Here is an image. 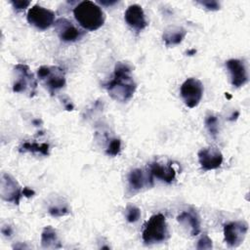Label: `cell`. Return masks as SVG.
Listing matches in <instances>:
<instances>
[{
	"instance_id": "12",
	"label": "cell",
	"mask_w": 250,
	"mask_h": 250,
	"mask_svg": "<svg viewBox=\"0 0 250 250\" xmlns=\"http://www.w3.org/2000/svg\"><path fill=\"white\" fill-rule=\"evenodd\" d=\"M124 19L126 23L137 32H140L147 25L144 10L138 4L130 5L127 8L124 14Z\"/></svg>"
},
{
	"instance_id": "4",
	"label": "cell",
	"mask_w": 250,
	"mask_h": 250,
	"mask_svg": "<svg viewBox=\"0 0 250 250\" xmlns=\"http://www.w3.org/2000/svg\"><path fill=\"white\" fill-rule=\"evenodd\" d=\"M14 93H25L29 97L36 94L37 81L34 75L29 71V67L24 63H18L14 66Z\"/></svg>"
},
{
	"instance_id": "3",
	"label": "cell",
	"mask_w": 250,
	"mask_h": 250,
	"mask_svg": "<svg viewBox=\"0 0 250 250\" xmlns=\"http://www.w3.org/2000/svg\"><path fill=\"white\" fill-rule=\"evenodd\" d=\"M168 234L166 218L163 214L158 213L152 215L146 222L142 237L146 244H153L166 240Z\"/></svg>"
},
{
	"instance_id": "30",
	"label": "cell",
	"mask_w": 250,
	"mask_h": 250,
	"mask_svg": "<svg viewBox=\"0 0 250 250\" xmlns=\"http://www.w3.org/2000/svg\"><path fill=\"white\" fill-rule=\"evenodd\" d=\"M64 107H65L66 110H72L73 109V104H71V102L67 101V103L64 102Z\"/></svg>"
},
{
	"instance_id": "28",
	"label": "cell",
	"mask_w": 250,
	"mask_h": 250,
	"mask_svg": "<svg viewBox=\"0 0 250 250\" xmlns=\"http://www.w3.org/2000/svg\"><path fill=\"white\" fill-rule=\"evenodd\" d=\"M1 231L2 233L5 235V236H11L13 230H12V228L10 226H3L2 229H1Z\"/></svg>"
},
{
	"instance_id": "6",
	"label": "cell",
	"mask_w": 250,
	"mask_h": 250,
	"mask_svg": "<svg viewBox=\"0 0 250 250\" xmlns=\"http://www.w3.org/2000/svg\"><path fill=\"white\" fill-rule=\"evenodd\" d=\"M203 85L197 78H188L181 86L180 93L185 104L193 108L198 105L203 96Z\"/></svg>"
},
{
	"instance_id": "24",
	"label": "cell",
	"mask_w": 250,
	"mask_h": 250,
	"mask_svg": "<svg viewBox=\"0 0 250 250\" xmlns=\"http://www.w3.org/2000/svg\"><path fill=\"white\" fill-rule=\"evenodd\" d=\"M198 4L203 6L209 11H218L220 10V3L215 1V0H203V1H198Z\"/></svg>"
},
{
	"instance_id": "21",
	"label": "cell",
	"mask_w": 250,
	"mask_h": 250,
	"mask_svg": "<svg viewBox=\"0 0 250 250\" xmlns=\"http://www.w3.org/2000/svg\"><path fill=\"white\" fill-rule=\"evenodd\" d=\"M126 220L129 223H136L141 217V210L135 205H127L126 207Z\"/></svg>"
},
{
	"instance_id": "20",
	"label": "cell",
	"mask_w": 250,
	"mask_h": 250,
	"mask_svg": "<svg viewBox=\"0 0 250 250\" xmlns=\"http://www.w3.org/2000/svg\"><path fill=\"white\" fill-rule=\"evenodd\" d=\"M205 126H206L209 134L213 138H216V136L218 134V118H217V116H215L213 114L206 116Z\"/></svg>"
},
{
	"instance_id": "14",
	"label": "cell",
	"mask_w": 250,
	"mask_h": 250,
	"mask_svg": "<svg viewBox=\"0 0 250 250\" xmlns=\"http://www.w3.org/2000/svg\"><path fill=\"white\" fill-rule=\"evenodd\" d=\"M177 221L190 235L194 236L200 232V218L194 209L183 211L178 215Z\"/></svg>"
},
{
	"instance_id": "17",
	"label": "cell",
	"mask_w": 250,
	"mask_h": 250,
	"mask_svg": "<svg viewBox=\"0 0 250 250\" xmlns=\"http://www.w3.org/2000/svg\"><path fill=\"white\" fill-rule=\"evenodd\" d=\"M187 35V30L182 26H168L162 35V39L167 47L180 44Z\"/></svg>"
},
{
	"instance_id": "32",
	"label": "cell",
	"mask_w": 250,
	"mask_h": 250,
	"mask_svg": "<svg viewBox=\"0 0 250 250\" xmlns=\"http://www.w3.org/2000/svg\"><path fill=\"white\" fill-rule=\"evenodd\" d=\"M195 53H196V50H195V49H191V50H188V51L187 52V54H188V56H192V55H195Z\"/></svg>"
},
{
	"instance_id": "15",
	"label": "cell",
	"mask_w": 250,
	"mask_h": 250,
	"mask_svg": "<svg viewBox=\"0 0 250 250\" xmlns=\"http://www.w3.org/2000/svg\"><path fill=\"white\" fill-rule=\"evenodd\" d=\"M55 29L62 41L73 42L81 36L80 31L67 19L61 18L55 22Z\"/></svg>"
},
{
	"instance_id": "13",
	"label": "cell",
	"mask_w": 250,
	"mask_h": 250,
	"mask_svg": "<svg viewBox=\"0 0 250 250\" xmlns=\"http://www.w3.org/2000/svg\"><path fill=\"white\" fill-rule=\"evenodd\" d=\"M153 176L150 172L146 173L144 170L140 168L133 169L128 175V186L129 188L136 192L143 189L145 187H152L153 186Z\"/></svg>"
},
{
	"instance_id": "29",
	"label": "cell",
	"mask_w": 250,
	"mask_h": 250,
	"mask_svg": "<svg viewBox=\"0 0 250 250\" xmlns=\"http://www.w3.org/2000/svg\"><path fill=\"white\" fill-rule=\"evenodd\" d=\"M100 4L104 5V6H111V5H114L115 3H117L116 0H109V1H105V0H100L98 1Z\"/></svg>"
},
{
	"instance_id": "1",
	"label": "cell",
	"mask_w": 250,
	"mask_h": 250,
	"mask_svg": "<svg viewBox=\"0 0 250 250\" xmlns=\"http://www.w3.org/2000/svg\"><path fill=\"white\" fill-rule=\"evenodd\" d=\"M131 72L132 69L128 63L118 62L114 66L112 79L104 84L108 95L114 101L126 103L134 96L137 84Z\"/></svg>"
},
{
	"instance_id": "7",
	"label": "cell",
	"mask_w": 250,
	"mask_h": 250,
	"mask_svg": "<svg viewBox=\"0 0 250 250\" xmlns=\"http://www.w3.org/2000/svg\"><path fill=\"white\" fill-rule=\"evenodd\" d=\"M26 19L27 21L34 27L40 30H45L54 23L55 13L39 5H34L28 10Z\"/></svg>"
},
{
	"instance_id": "27",
	"label": "cell",
	"mask_w": 250,
	"mask_h": 250,
	"mask_svg": "<svg viewBox=\"0 0 250 250\" xmlns=\"http://www.w3.org/2000/svg\"><path fill=\"white\" fill-rule=\"evenodd\" d=\"M34 194H35V191H34L33 189H31V188H27V187L23 188V189H22V196L31 197V196H33Z\"/></svg>"
},
{
	"instance_id": "33",
	"label": "cell",
	"mask_w": 250,
	"mask_h": 250,
	"mask_svg": "<svg viewBox=\"0 0 250 250\" xmlns=\"http://www.w3.org/2000/svg\"><path fill=\"white\" fill-rule=\"evenodd\" d=\"M226 97H227L228 99H230V98H231V97H230V96H229L228 93H226Z\"/></svg>"
},
{
	"instance_id": "25",
	"label": "cell",
	"mask_w": 250,
	"mask_h": 250,
	"mask_svg": "<svg viewBox=\"0 0 250 250\" xmlns=\"http://www.w3.org/2000/svg\"><path fill=\"white\" fill-rule=\"evenodd\" d=\"M197 249H211L212 248V240L208 235L204 234L197 242Z\"/></svg>"
},
{
	"instance_id": "9",
	"label": "cell",
	"mask_w": 250,
	"mask_h": 250,
	"mask_svg": "<svg viewBox=\"0 0 250 250\" xmlns=\"http://www.w3.org/2000/svg\"><path fill=\"white\" fill-rule=\"evenodd\" d=\"M0 195L5 201L13 202L15 204H19L20 199L22 196V189H21L18 182L7 173H2L1 175Z\"/></svg>"
},
{
	"instance_id": "10",
	"label": "cell",
	"mask_w": 250,
	"mask_h": 250,
	"mask_svg": "<svg viewBox=\"0 0 250 250\" xmlns=\"http://www.w3.org/2000/svg\"><path fill=\"white\" fill-rule=\"evenodd\" d=\"M197 156L201 168L205 171L217 169L223 163V154L216 146H207L201 148L198 151Z\"/></svg>"
},
{
	"instance_id": "8",
	"label": "cell",
	"mask_w": 250,
	"mask_h": 250,
	"mask_svg": "<svg viewBox=\"0 0 250 250\" xmlns=\"http://www.w3.org/2000/svg\"><path fill=\"white\" fill-rule=\"evenodd\" d=\"M248 231V224L245 221H235L224 226L225 242L230 247H237L244 240Z\"/></svg>"
},
{
	"instance_id": "22",
	"label": "cell",
	"mask_w": 250,
	"mask_h": 250,
	"mask_svg": "<svg viewBox=\"0 0 250 250\" xmlns=\"http://www.w3.org/2000/svg\"><path fill=\"white\" fill-rule=\"evenodd\" d=\"M48 212L53 217H62L69 213V209L66 204H60V205H52L49 207Z\"/></svg>"
},
{
	"instance_id": "11",
	"label": "cell",
	"mask_w": 250,
	"mask_h": 250,
	"mask_svg": "<svg viewBox=\"0 0 250 250\" xmlns=\"http://www.w3.org/2000/svg\"><path fill=\"white\" fill-rule=\"evenodd\" d=\"M231 85L235 88L243 86L248 80V74L244 63L237 59H230L226 62Z\"/></svg>"
},
{
	"instance_id": "26",
	"label": "cell",
	"mask_w": 250,
	"mask_h": 250,
	"mask_svg": "<svg viewBox=\"0 0 250 250\" xmlns=\"http://www.w3.org/2000/svg\"><path fill=\"white\" fill-rule=\"evenodd\" d=\"M11 4L13 5V7L17 10H24L25 8H27L30 4L29 1H25V0H13L11 1Z\"/></svg>"
},
{
	"instance_id": "23",
	"label": "cell",
	"mask_w": 250,
	"mask_h": 250,
	"mask_svg": "<svg viewBox=\"0 0 250 250\" xmlns=\"http://www.w3.org/2000/svg\"><path fill=\"white\" fill-rule=\"evenodd\" d=\"M120 150H121V141L115 138L109 142L107 148L105 150V153L110 156H116L117 154L120 153Z\"/></svg>"
},
{
	"instance_id": "16",
	"label": "cell",
	"mask_w": 250,
	"mask_h": 250,
	"mask_svg": "<svg viewBox=\"0 0 250 250\" xmlns=\"http://www.w3.org/2000/svg\"><path fill=\"white\" fill-rule=\"evenodd\" d=\"M149 172L153 177L166 183H172L176 178V171L171 162L162 163L154 161L149 164Z\"/></svg>"
},
{
	"instance_id": "19",
	"label": "cell",
	"mask_w": 250,
	"mask_h": 250,
	"mask_svg": "<svg viewBox=\"0 0 250 250\" xmlns=\"http://www.w3.org/2000/svg\"><path fill=\"white\" fill-rule=\"evenodd\" d=\"M49 145L46 144V143H43V144H38V143H35V142H25L23 143L21 146H20V151L21 152H38V153H41L45 156L49 155Z\"/></svg>"
},
{
	"instance_id": "31",
	"label": "cell",
	"mask_w": 250,
	"mask_h": 250,
	"mask_svg": "<svg viewBox=\"0 0 250 250\" xmlns=\"http://www.w3.org/2000/svg\"><path fill=\"white\" fill-rule=\"evenodd\" d=\"M239 116V111H235L234 113H232L231 115H230V117L229 118V120H230V121H233V120H235L237 117Z\"/></svg>"
},
{
	"instance_id": "18",
	"label": "cell",
	"mask_w": 250,
	"mask_h": 250,
	"mask_svg": "<svg viewBox=\"0 0 250 250\" xmlns=\"http://www.w3.org/2000/svg\"><path fill=\"white\" fill-rule=\"evenodd\" d=\"M41 244L44 248L49 249H57L62 247L57 232L51 226L44 228L41 234Z\"/></svg>"
},
{
	"instance_id": "2",
	"label": "cell",
	"mask_w": 250,
	"mask_h": 250,
	"mask_svg": "<svg viewBox=\"0 0 250 250\" xmlns=\"http://www.w3.org/2000/svg\"><path fill=\"white\" fill-rule=\"evenodd\" d=\"M73 16L80 26L90 31L102 27L105 20L102 8L89 0L78 3L73 9Z\"/></svg>"
},
{
	"instance_id": "5",
	"label": "cell",
	"mask_w": 250,
	"mask_h": 250,
	"mask_svg": "<svg viewBox=\"0 0 250 250\" xmlns=\"http://www.w3.org/2000/svg\"><path fill=\"white\" fill-rule=\"evenodd\" d=\"M37 76L51 95L65 85L64 71L59 66L42 65L37 70Z\"/></svg>"
}]
</instances>
